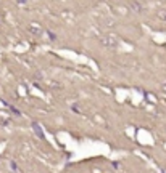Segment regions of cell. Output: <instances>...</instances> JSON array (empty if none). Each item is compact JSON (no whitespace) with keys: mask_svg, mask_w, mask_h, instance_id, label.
I'll use <instances>...</instances> for the list:
<instances>
[{"mask_svg":"<svg viewBox=\"0 0 166 173\" xmlns=\"http://www.w3.org/2000/svg\"><path fill=\"white\" fill-rule=\"evenodd\" d=\"M158 16L163 19V21H166V10H161V11L158 13Z\"/></svg>","mask_w":166,"mask_h":173,"instance_id":"obj_1","label":"cell"},{"mask_svg":"<svg viewBox=\"0 0 166 173\" xmlns=\"http://www.w3.org/2000/svg\"><path fill=\"white\" fill-rule=\"evenodd\" d=\"M161 90H163V91H166V83H163V85H161Z\"/></svg>","mask_w":166,"mask_h":173,"instance_id":"obj_2","label":"cell"},{"mask_svg":"<svg viewBox=\"0 0 166 173\" xmlns=\"http://www.w3.org/2000/svg\"><path fill=\"white\" fill-rule=\"evenodd\" d=\"M18 2H21V3H24V2H26V0H18Z\"/></svg>","mask_w":166,"mask_h":173,"instance_id":"obj_3","label":"cell"}]
</instances>
